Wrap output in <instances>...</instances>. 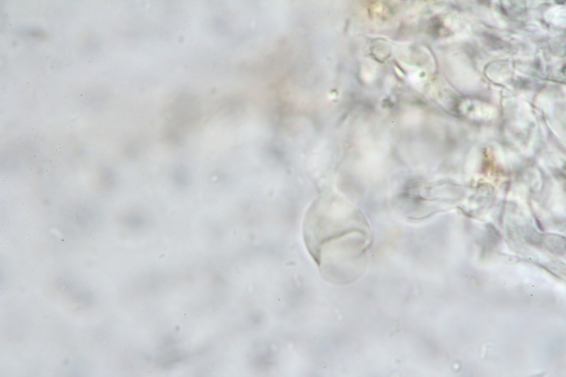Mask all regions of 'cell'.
I'll use <instances>...</instances> for the list:
<instances>
[{
  "mask_svg": "<svg viewBox=\"0 0 566 377\" xmlns=\"http://www.w3.org/2000/svg\"><path fill=\"white\" fill-rule=\"evenodd\" d=\"M316 206L305 218L306 245L325 279L348 284L361 273L362 258L371 240L369 224L352 206Z\"/></svg>",
  "mask_w": 566,
  "mask_h": 377,
  "instance_id": "6da1fadb",
  "label": "cell"
}]
</instances>
